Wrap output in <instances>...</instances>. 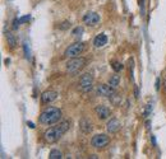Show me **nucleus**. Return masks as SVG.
Instances as JSON below:
<instances>
[{
    "instance_id": "9b49d317",
    "label": "nucleus",
    "mask_w": 166,
    "mask_h": 159,
    "mask_svg": "<svg viewBox=\"0 0 166 159\" xmlns=\"http://www.w3.org/2000/svg\"><path fill=\"white\" fill-rule=\"evenodd\" d=\"M120 127H121V125H120V121H119V120L111 119V120L107 122V125H106V130L112 134V132H118V131L120 130Z\"/></svg>"
},
{
    "instance_id": "ddd939ff",
    "label": "nucleus",
    "mask_w": 166,
    "mask_h": 159,
    "mask_svg": "<svg viewBox=\"0 0 166 159\" xmlns=\"http://www.w3.org/2000/svg\"><path fill=\"white\" fill-rule=\"evenodd\" d=\"M107 44V37L106 35H103V33H100L95 37V40H93V45H95V47H102V46H105Z\"/></svg>"
},
{
    "instance_id": "412c9836",
    "label": "nucleus",
    "mask_w": 166,
    "mask_h": 159,
    "mask_svg": "<svg viewBox=\"0 0 166 159\" xmlns=\"http://www.w3.org/2000/svg\"><path fill=\"white\" fill-rule=\"evenodd\" d=\"M151 110H152V104H147V108H146V111H144V113H143L144 117H148V115H150Z\"/></svg>"
},
{
    "instance_id": "f3484780",
    "label": "nucleus",
    "mask_w": 166,
    "mask_h": 159,
    "mask_svg": "<svg viewBox=\"0 0 166 159\" xmlns=\"http://www.w3.org/2000/svg\"><path fill=\"white\" fill-rule=\"evenodd\" d=\"M111 68H112V70L114 71H116V73H119L120 70H123V64H120L119 61H115V60H114V61H111Z\"/></svg>"
},
{
    "instance_id": "6ab92c4d",
    "label": "nucleus",
    "mask_w": 166,
    "mask_h": 159,
    "mask_svg": "<svg viewBox=\"0 0 166 159\" xmlns=\"http://www.w3.org/2000/svg\"><path fill=\"white\" fill-rule=\"evenodd\" d=\"M29 19H31V15H29V14H27V15H24V17H22V18H19L18 20H19V24H23V23L28 22Z\"/></svg>"
},
{
    "instance_id": "7ed1b4c3",
    "label": "nucleus",
    "mask_w": 166,
    "mask_h": 159,
    "mask_svg": "<svg viewBox=\"0 0 166 159\" xmlns=\"http://www.w3.org/2000/svg\"><path fill=\"white\" fill-rule=\"evenodd\" d=\"M86 62H87V60H86L85 57H82V56L72 57V59L67 62L65 69H67V71L70 73V74H76V73H78L79 70H82L83 68L86 66Z\"/></svg>"
},
{
    "instance_id": "4468645a",
    "label": "nucleus",
    "mask_w": 166,
    "mask_h": 159,
    "mask_svg": "<svg viewBox=\"0 0 166 159\" xmlns=\"http://www.w3.org/2000/svg\"><path fill=\"white\" fill-rule=\"evenodd\" d=\"M5 38H7L8 45H9L10 47H15L17 41H15V38H14V36H13L12 32H7V33H5Z\"/></svg>"
},
{
    "instance_id": "b1692460",
    "label": "nucleus",
    "mask_w": 166,
    "mask_h": 159,
    "mask_svg": "<svg viewBox=\"0 0 166 159\" xmlns=\"http://www.w3.org/2000/svg\"><path fill=\"white\" fill-rule=\"evenodd\" d=\"M27 125L31 127V129H35V125H33V122H31V121H29V122H27Z\"/></svg>"
},
{
    "instance_id": "a211bd4d",
    "label": "nucleus",
    "mask_w": 166,
    "mask_h": 159,
    "mask_svg": "<svg viewBox=\"0 0 166 159\" xmlns=\"http://www.w3.org/2000/svg\"><path fill=\"white\" fill-rule=\"evenodd\" d=\"M23 48H24V56L27 59H31V50H29V46H28V42L27 41L23 42Z\"/></svg>"
},
{
    "instance_id": "4be33fe9",
    "label": "nucleus",
    "mask_w": 166,
    "mask_h": 159,
    "mask_svg": "<svg viewBox=\"0 0 166 159\" xmlns=\"http://www.w3.org/2000/svg\"><path fill=\"white\" fill-rule=\"evenodd\" d=\"M69 26H70V23L64 22V23H63V26H60V28H61V29H65V28H67V27H69Z\"/></svg>"
},
{
    "instance_id": "423d86ee",
    "label": "nucleus",
    "mask_w": 166,
    "mask_h": 159,
    "mask_svg": "<svg viewBox=\"0 0 166 159\" xmlns=\"http://www.w3.org/2000/svg\"><path fill=\"white\" fill-rule=\"evenodd\" d=\"M110 143V137L105 134H98V135H95L91 139V145L96 149H102L105 148L107 144Z\"/></svg>"
},
{
    "instance_id": "f8f14e48",
    "label": "nucleus",
    "mask_w": 166,
    "mask_h": 159,
    "mask_svg": "<svg viewBox=\"0 0 166 159\" xmlns=\"http://www.w3.org/2000/svg\"><path fill=\"white\" fill-rule=\"evenodd\" d=\"M79 129L83 132H85V134H90L92 131V123H91V121L87 120V119H82L79 121Z\"/></svg>"
},
{
    "instance_id": "39448f33",
    "label": "nucleus",
    "mask_w": 166,
    "mask_h": 159,
    "mask_svg": "<svg viewBox=\"0 0 166 159\" xmlns=\"http://www.w3.org/2000/svg\"><path fill=\"white\" fill-rule=\"evenodd\" d=\"M92 87H93V75L91 73L83 74L79 79V89L83 93H87L92 89Z\"/></svg>"
},
{
    "instance_id": "9d476101",
    "label": "nucleus",
    "mask_w": 166,
    "mask_h": 159,
    "mask_svg": "<svg viewBox=\"0 0 166 159\" xmlns=\"http://www.w3.org/2000/svg\"><path fill=\"white\" fill-rule=\"evenodd\" d=\"M56 98H58V93L55 90H46L41 94V102H42L44 104L54 102Z\"/></svg>"
},
{
    "instance_id": "5701e85b",
    "label": "nucleus",
    "mask_w": 166,
    "mask_h": 159,
    "mask_svg": "<svg viewBox=\"0 0 166 159\" xmlns=\"http://www.w3.org/2000/svg\"><path fill=\"white\" fill-rule=\"evenodd\" d=\"M159 89H160V79L157 78L156 79V90H159Z\"/></svg>"
},
{
    "instance_id": "dca6fc26",
    "label": "nucleus",
    "mask_w": 166,
    "mask_h": 159,
    "mask_svg": "<svg viewBox=\"0 0 166 159\" xmlns=\"http://www.w3.org/2000/svg\"><path fill=\"white\" fill-rule=\"evenodd\" d=\"M49 158L50 159H60V158H63V154H61V152L59 149H53L49 154Z\"/></svg>"
},
{
    "instance_id": "f03ea898",
    "label": "nucleus",
    "mask_w": 166,
    "mask_h": 159,
    "mask_svg": "<svg viewBox=\"0 0 166 159\" xmlns=\"http://www.w3.org/2000/svg\"><path fill=\"white\" fill-rule=\"evenodd\" d=\"M61 120V110L58 107H47L40 115V122L42 125H54Z\"/></svg>"
},
{
    "instance_id": "f257e3e1",
    "label": "nucleus",
    "mask_w": 166,
    "mask_h": 159,
    "mask_svg": "<svg viewBox=\"0 0 166 159\" xmlns=\"http://www.w3.org/2000/svg\"><path fill=\"white\" fill-rule=\"evenodd\" d=\"M70 127V122L69 121H63L58 123L56 126H53L47 129L45 132H44V139L46 143L49 144H54L56 143L59 139H61V136H63Z\"/></svg>"
},
{
    "instance_id": "6e6552de",
    "label": "nucleus",
    "mask_w": 166,
    "mask_h": 159,
    "mask_svg": "<svg viewBox=\"0 0 166 159\" xmlns=\"http://www.w3.org/2000/svg\"><path fill=\"white\" fill-rule=\"evenodd\" d=\"M83 22L87 26H96L100 22V15L95 12H88L87 14L83 15Z\"/></svg>"
},
{
    "instance_id": "aec40b11",
    "label": "nucleus",
    "mask_w": 166,
    "mask_h": 159,
    "mask_svg": "<svg viewBox=\"0 0 166 159\" xmlns=\"http://www.w3.org/2000/svg\"><path fill=\"white\" fill-rule=\"evenodd\" d=\"M81 33H83V28H82V27H77V28L73 31V35H74V36H81Z\"/></svg>"
},
{
    "instance_id": "20e7f679",
    "label": "nucleus",
    "mask_w": 166,
    "mask_h": 159,
    "mask_svg": "<svg viewBox=\"0 0 166 159\" xmlns=\"http://www.w3.org/2000/svg\"><path fill=\"white\" fill-rule=\"evenodd\" d=\"M83 51H85V44H83V42H76V44L67 47V50L64 51V56L69 57V59L77 57V56H79L82 54Z\"/></svg>"
},
{
    "instance_id": "0eeeda50",
    "label": "nucleus",
    "mask_w": 166,
    "mask_h": 159,
    "mask_svg": "<svg viewBox=\"0 0 166 159\" xmlns=\"http://www.w3.org/2000/svg\"><path fill=\"white\" fill-rule=\"evenodd\" d=\"M97 94L98 95H102V97H109V98H111V97H114L116 93H115V90H114V88L112 87H110L109 84L106 86V84H101V86H98L97 87Z\"/></svg>"
},
{
    "instance_id": "1a4fd4ad",
    "label": "nucleus",
    "mask_w": 166,
    "mask_h": 159,
    "mask_svg": "<svg viewBox=\"0 0 166 159\" xmlns=\"http://www.w3.org/2000/svg\"><path fill=\"white\" fill-rule=\"evenodd\" d=\"M95 112H96L97 117H98L100 120H106V119H109V117H110V113H111L110 108H107L106 106H103V104L96 106Z\"/></svg>"
},
{
    "instance_id": "2eb2a0df",
    "label": "nucleus",
    "mask_w": 166,
    "mask_h": 159,
    "mask_svg": "<svg viewBox=\"0 0 166 159\" xmlns=\"http://www.w3.org/2000/svg\"><path fill=\"white\" fill-rule=\"evenodd\" d=\"M120 84V77L119 75H112V77H110V79H109V86L110 87H112L114 89H115Z\"/></svg>"
},
{
    "instance_id": "393cba45",
    "label": "nucleus",
    "mask_w": 166,
    "mask_h": 159,
    "mask_svg": "<svg viewBox=\"0 0 166 159\" xmlns=\"http://www.w3.org/2000/svg\"><path fill=\"white\" fill-rule=\"evenodd\" d=\"M136 98H138V88L136 87Z\"/></svg>"
}]
</instances>
